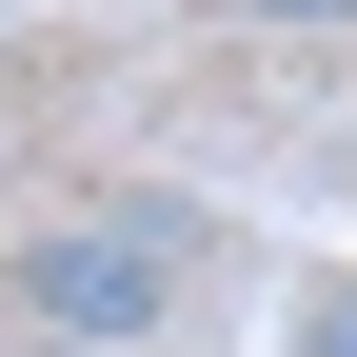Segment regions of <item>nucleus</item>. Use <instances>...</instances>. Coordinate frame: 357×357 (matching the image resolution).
Segmentation results:
<instances>
[{
  "label": "nucleus",
  "instance_id": "f257e3e1",
  "mask_svg": "<svg viewBox=\"0 0 357 357\" xmlns=\"http://www.w3.org/2000/svg\"><path fill=\"white\" fill-rule=\"evenodd\" d=\"M178 218H20V337L40 357H159L178 337Z\"/></svg>",
  "mask_w": 357,
  "mask_h": 357
},
{
  "label": "nucleus",
  "instance_id": "f03ea898",
  "mask_svg": "<svg viewBox=\"0 0 357 357\" xmlns=\"http://www.w3.org/2000/svg\"><path fill=\"white\" fill-rule=\"evenodd\" d=\"M298 357H357V278H337V298H318V318H298Z\"/></svg>",
  "mask_w": 357,
  "mask_h": 357
},
{
  "label": "nucleus",
  "instance_id": "7ed1b4c3",
  "mask_svg": "<svg viewBox=\"0 0 357 357\" xmlns=\"http://www.w3.org/2000/svg\"><path fill=\"white\" fill-rule=\"evenodd\" d=\"M258 20H357V0H258Z\"/></svg>",
  "mask_w": 357,
  "mask_h": 357
},
{
  "label": "nucleus",
  "instance_id": "20e7f679",
  "mask_svg": "<svg viewBox=\"0 0 357 357\" xmlns=\"http://www.w3.org/2000/svg\"><path fill=\"white\" fill-rule=\"evenodd\" d=\"M20 357H40V337H20Z\"/></svg>",
  "mask_w": 357,
  "mask_h": 357
}]
</instances>
